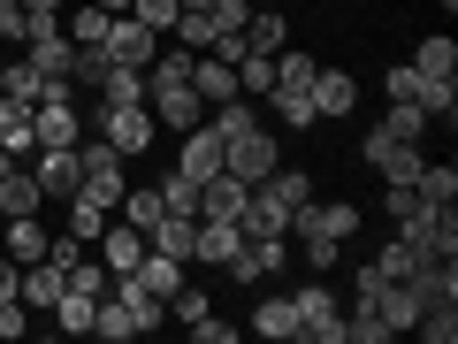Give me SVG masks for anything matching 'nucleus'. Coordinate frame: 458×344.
<instances>
[{"label": "nucleus", "instance_id": "f257e3e1", "mask_svg": "<svg viewBox=\"0 0 458 344\" xmlns=\"http://www.w3.org/2000/svg\"><path fill=\"white\" fill-rule=\"evenodd\" d=\"M313 54H298V47H283L276 54V84H267V108H276V123L283 131H313L321 115H313Z\"/></svg>", "mask_w": 458, "mask_h": 344}, {"label": "nucleus", "instance_id": "f03ea898", "mask_svg": "<svg viewBox=\"0 0 458 344\" xmlns=\"http://www.w3.org/2000/svg\"><path fill=\"white\" fill-rule=\"evenodd\" d=\"M291 306H298V337H306V344H344V298L328 291V276L298 283Z\"/></svg>", "mask_w": 458, "mask_h": 344}, {"label": "nucleus", "instance_id": "7ed1b4c3", "mask_svg": "<svg viewBox=\"0 0 458 344\" xmlns=\"http://www.w3.org/2000/svg\"><path fill=\"white\" fill-rule=\"evenodd\" d=\"M283 237H336V245H352L360 237V207L352 199H298Z\"/></svg>", "mask_w": 458, "mask_h": 344}, {"label": "nucleus", "instance_id": "20e7f679", "mask_svg": "<svg viewBox=\"0 0 458 344\" xmlns=\"http://www.w3.org/2000/svg\"><path fill=\"white\" fill-rule=\"evenodd\" d=\"M92 123H99V138H107V146L123 153V161H138V153L153 146V131H161V123H153V108H146V99H131V108H99Z\"/></svg>", "mask_w": 458, "mask_h": 344}, {"label": "nucleus", "instance_id": "39448f33", "mask_svg": "<svg viewBox=\"0 0 458 344\" xmlns=\"http://www.w3.org/2000/svg\"><path fill=\"white\" fill-rule=\"evenodd\" d=\"M146 108H153V123L161 131H191V123H207V99L191 92V84H146Z\"/></svg>", "mask_w": 458, "mask_h": 344}, {"label": "nucleus", "instance_id": "423d86ee", "mask_svg": "<svg viewBox=\"0 0 458 344\" xmlns=\"http://www.w3.org/2000/svg\"><path fill=\"white\" fill-rule=\"evenodd\" d=\"M99 47H107V62H123V69H146L153 54H161V31H146V23H138L131 8H123V16L107 23V39H99Z\"/></svg>", "mask_w": 458, "mask_h": 344}, {"label": "nucleus", "instance_id": "0eeeda50", "mask_svg": "<svg viewBox=\"0 0 458 344\" xmlns=\"http://www.w3.org/2000/svg\"><path fill=\"white\" fill-rule=\"evenodd\" d=\"M276 161H283V153H276V138H267V131H245V138H229V146H222V168L237 184H260Z\"/></svg>", "mask_w": 458, "mask_h": 344}, {"label": "nucleus", "instance_id": "6e6552de", "mask_svg": "<svg viewBox=\"0 0 458 344\" xmlns=\"http://www.w3.org/2000/svg\"><path fill=\"white\" fill-rule=\"evenodd\" d=\"M54 199L38 192V176H31V161H8L0 168V222H8V214H47Z\"/></svg>", "mask_w": 458, "mask_h": 344}, {"label": "nucleus", "instance_id": "1a4fd4ad", "mask_svg": "<svg viewBox=\"0 0 458 344\" xmlns=\"http://www.w3.org/2000/svg\"><path fill=\"white\" fill-rule=\"evenodd\" d=\"M222 146H229V138L214 131V123H191V131H183V153H176V168H183L191 184H207L214 168H222Z\"/></svg>", "mask_w": 458, "mask_h": 344}, {"label": "nucleus", "instance_id": "9d476101", "mask_svg": "<svg viewBox=\"0 0 458 344\" xmlns=\"http://www.w3.org/2000/svg\"><path fill=\"white\" fill-rule=\"evenodd\" d=\"M313 115H328V123L360 115V77H344V69H313Z\"/></svg>", "mask_w": 458, "mask_h": 344}, {"label": "nucleus", "instance_id": "9b49d317", "mask_svg": "<svg viewBox=\"0 0 458 344\" xmlns=\"http://www.w3.org/2000/svg\"><path fill=\"white\" fill-rule=\"evenodd\" d=\"M31 176H38L47 199H69V192H77V146H38L31 153Z\"/></svg>", "mask_w": 458, "mask_h": 344}, {"label": "nucleus", "instance_id": "f8f14e48", "mask_svg": "<svg viewBox=\"0 0 458 344\" xmlns=\"http://www.w3.org/2000/svg\"><path fill=\"white\" fill-rule=\"evenodd\" d=\"M0 153H8V161H31V153H38L31 108H23V99H8V92H0Z\"/></svg>", "mask_w": 458, "mask_h": 344}, {"label": "nucleus", "instance_id": "ddd939ff", "mask_svg": "<svg viewBox=\"0 0 458 344\" xmlns=\"http://www.w3.org/2000/svg\"><path fill=\"white\" fill-rule=\"evenodd\" d=\"M123 276H131L138 291H153V298H176L183 291V261H168V253H153V245H146V261L123 268Z\"/></svg>", "mask_w": 458, "mask_h": 344}, {"label": "nucleus", "instance_id": "4468645a", "mask_svg": "<svg viewBox=\"0 0 458 344\" xmlns=\"http://www.w3.org/2000/svg\"><path fill=\"white\" fill-rule=\"evenodd\" d=\"M237 229H245V237H283V229H291V207H276L267 192H245V207H237Z\"/></svg>", "mask_w": 458, "mask_h": 344}, {"label": "nucleus", "instance_id": "2eb2a0df", "mask_svg": "<svg viewBox=\"0 0 458 344\" xmlns=\"http://www.w3.org/2000/svg\"><path fill=\"white\" fill-rule=\"evenodd\" d=\"M69 291V276H62V261H23V306L31 314H47L54 298Z\"/></svg>", "mask_w": 458, "mask_h": 344}, {"label": "nucleus", "instance_id": "dca6fc26", "mask_svg": "<svg viewBox=\"0 0 458 344\" xmlns=\"http://www.w3.org/2000/svg\"><path fill=\"white\" fill-rule=\"evenodd\" d=\"M245 337L291 344V337H298V306H291V298H260V306H252V322H245Z\"/></svg>", "mask_w": 458, "mask_h": 344}, {"label": "nucleus", "instance_id": "f3484780", "mask_svg": "<svg viewBox=\"0 0 458 344\" xmlns=\"http://www.w3.org/2000/svg\"><path fill=\"white\" fill-rule=\"evenodd\" d=\"M367 168H382V184H412V176H420V161H428V153L420 146H375V138H367Z\"/></svg>", "mask_w": 458, "mask_h": 344}, {"label": "nucleus", "instance_id": "a211bd4d", "mask_svg": "<svg viewBox=\"0 0 458 344\" xmlns=\"http://www.w3.org/2000/svg\"><path fill=\"white\" fill-rule=\"evenodd\" d=\"M191 237H199V214H161V222L146 229V245L168 253V261H191Z\"/></svg>", "mask_w": 458, "mask_h": 344}, {"label": "nucleus", "instance_id": "6ab92c4d", "mask_svg": "<svg viewBox=\"0 0 458 344\" xmlns=\"http://www.w3.org/2000/svg\"><path fill=\"white\" fill-rule=\"evenodd\" d=\"M367 138H375V146H420V138H428V115H420V108H397V99H390V115H382Z\"/></svg>", "mask_w": 458, "mask_h": 344}, {"label": "nucleus", "instance_id": "aec40b11", "mask_svg": "<svg viewBox=\"0 0 458 344\" xmlns=\"http://www.w3.org/2000/svg\"><path fill=\"white\" fill-rule=\"evenodd\" d=\"M191 92L207 99V108H214V99H237V69H229L222 54H199V62H191Z\"/></svg>", "mask_w": 458, "mask_h": 344}, {"label": "nucleus", "instance_id": "412c9836", "mask_svg": "<svg viewBox=\"0 0 458 344\" xmlns=\"http://www.w3.org/2000/svg\"><path fill=\"white\" fill-rule=\"evenodd\" d=\"M207 123H214L222 138H245V131H260V99H252V92H237V99H214V108H207Z\"/></svg>", "mask_w": 458, "mask_h": 344}, {"label": "nucleus", "instance_id": "4be33fe9", "mask_svg": "<svg viewBox=\"0 0 458 344\" xmlns=\"http://www.w3.org/2000/svg\"><path fill=\"white\" fill-rule=\"evenodd\" d=\"M47 245H54V237H47V222H38V214H8V261H47Z\"/></svg>", "mask_w": 458, "mask_h": 344}, {"label": "nucleus", "instance_id": "5701e85b", "mask_svg": "<svg viewBox=\"0 0 458 344\" xmlns=\"http://www.w3.org/2000/svg\"><path fill=\"white\" fill-rule=\"evenodd\" d=\"M92 337H107V344H131V337H146V329H138V314L131 306H123V298H99V306H92Z\"/></svg>", "mask_w": 458, "mask_h": 344}, {"label": "nucleus", "instance_id": "b1692460", "mask_svg": "<svg viewBox=\"0 0 458 344\" xmlns=\"http://www.w3.org/2000/svg\"><path fill=\"white\" fill-rule=\"evenodd\" d=\"M412 69H420V77H436V84H451V77H458V47H451L443 31H428L420 47H412Z\"/></svg>", "mask_w": 458, "mask_h": 344}, {"label": "nucleus", "instance_id": "393cba45", "mask_svg": "<svg viewBox=\"0 0 458 344\" xmlns=\"http://www.w3.org/2000/svg\"><path fill=\"white\" fill-rule=\"evenodd\" d=\"M92 99H99V108H131V99H146V69H123V62H114L107 77L92 84Z\"/></svg>", "mask_w": 458, "mask_h": 344}, {"label": "nucleus", "instance_id": "a878e982", "mask_svg": "<svg viewBox=\"0 0 458 344\" xmlns=\"http://www.w3.org/2000/svg\"><path fill=\"white\" fill-rule=\"evenodd\" d=\"M62 276H69V291H84V298H107V291H114V268H107V261H92V245H84L77 261L62 268Z\"/></svg>", "mask_w": 458, "mask_h": 344}, {"label": "nucleus", "instance_id": "bb28decb", "mask_svg": "<svg viewBox=\"0 0 458 344\" xmlns=\"http://www.w3.org/2000/svg\"><path fill=\"white\" fill-rule=\"evenodd\" d=\"M245 47L252 54H283V47H291V23H283L276 8H252V16H245Z\"/></svg>", "mask_w": 458, "mask_h": 344}, {"label": "nucleus", "instance_id": "cd10ccee", "mask_svg": "<svg viewBox=\"0 0 458 344\" xmlns=\"http://www.w3.org/2000/svg\"><path fill=\"white\" fill-rule=\"evenodd\" d=\"M252 192H267L276 207H298V199H313V176H306V168H283V161H276L260 184H252Z\"/></svg>", "mask_w": 458, "mask_h": 344}, {"label": "nucleus", "instance_id": "c85d7f7f", "mask_svg": "<svg viewBox=\"0 0 458 344\" xmlns=\"http://www.w3.org/2000/svg\"><path fill=\"white\" fill-rule=\"evenodd\" d=\"M237 245H245V229H237V222H199V237H191V261H229Z\"/></svg>", "mask_w": 458, "mask_h": 344}, {"label": "nucleus", "instance_id": "c756f323", "mask_svg": "<svg viewBox=\"0 0 458 344\" xmlns=\"http://www.w3.org/2000/svg\"><path fill=\"white\" fill-rule=\"evenodd\" d=\"M107 8H99V0H84V8H62V31L77 39V47H99V39H107Z\"/></svg>", "mask_w": 458, "mask_h": 344}, {"label": "nucleus", "instance_id": "7c9ffc66", "mask_svg": "<svg viewBox=\"0 0 458 344\" xmlns=\"http://www.w3.org/2000/svg\"><path fill=\"white\" fill-rule=\"evenodd\" d=\"M412 192H420L428 207H451V199H458V168H451V161H420V176H412Z\"/></svg>", "mask_w": 458, "mask_h": 344}, {"label": "nucleus", "instance_id": "2f4dec72", "mask_svg": "<svg viewBox=\"0 0 458 344\" xmlns=\"http://www.w3.org/2000/svg\"><path fill=\"white\" fill-rule=\"evenodd\" d=\"M412 329H420L428 344H458V298H428V306H420V322H412Z\"/></svg>", "mask_w": 458, "mask_h": 344}, {"label": "nucleus", "instance_id": "473e14b6", "mask_svg": "<svg viewBox=\"0 0 458 344\" xmlns=\"http://www.w3.org/2000/svg\"><path fill=\"white\" fill-rule=\"evenodd\" d=\"M92 306H99V298H84V291H62L47 314L62 322V337H92Z\"/></svg>", "mask_w": 458, "mask_h": 344}, {"label": "nucleus", "instance_id": "72a5a7b5", "mask_svg": "<svg viewBox=\"0 0 458 344\" xmlns=\"http://www.w3.org/2000/svg\"><path fill=\"white\" fill-rule=\"evenodd\" d=\"M344 344H390V329H382V314L367 298H352V314H344Z\"/></svg>", "mask_w": 458, "mask_h": 344}, {"label": "nucleus", "instance_id": "f704fd0d", "mask_svg": "<svg viewBox=\"0 0 458 344\" xmlns=\"http://www.w3.org/2000/svg\"><path fill=\"white\" fill-rule=\"evenodd\" d=\"M62 207H69V237H84V245H92V237H99V229H107V207H92V199H84V192H69L62 199Z\"/></svg>", "mask_w": 458, "mask_h": 344}, {"label": "nucleus", "instance_id": "c9c22d12", "mask_svg": "<svg viewBox=\"0 0 458 344\" xmlns=\"http://www.w3.org/2000/svg\"><path fill=\"white\" fill-rule=\"evenodd\" d=\"M412 268H420V253H412V245H405V237H390V245H382V253H375V276H382V283H405V276H412Z\"/></svg>", "mask_w": 458, "mask_h": 344}, {"label": "nucleus", "instance_id": "e433bc0d", "mask_svg": "<svg viewBox=\"0 0 458 344\" xmlns=\"http://www.w3.org/2000/svg\"><path fill=\"white\" fill-rule=\"evenodd\" d=\"M153 192H161V207H168V214H199V184L183 176V168H168V176L153 184Z\"/></svg>", "mask_w": 458, "mask_h": 344}, {"label": "nucleus", "instance_id": "4c0bfd02", "mask_svg": "<svg viewBox=\"0 0 458 344\" xmlns=\"http://www.w3.org/2000/svg\"><path fill=\"white\" fill-rule=\"evenodd\" d=\"M23 39H31V8L23 0H0V54H23Z\"/></svg>", "mask_w": 458, "mask_h": 344}, {"label": "nucleus", "instance_id": "58836bf2", "mask_svg": "<svg viewBox=\"0 0 458 344\" xmlns=\"http://www.w3.org/2000/svg\"><path fill=\"white\" fill-rule=\"evenodd\" d=\"M267 84H276V54H245V62H237V92L267 99Z\"/></svg>", "mask_w": 458, "mask_h": 344}, {"label": "nucleus", "instance_id": "ea45409f", "mask_svg": "<svg viewBox=\"0 0 458 344\" xmlns=\"http://www.w3.org/2000/svg\"><path fill=\"white\" fill-rule=\"evenodd\" d=\"M291 245H298V261H306L313 276H328V268L344 261V245H336V237H291Z\"/></svg>", "mask_w": 458, "mask_h": 344}, {"label": "nucleus", "instance_id": "a19ab883", "mask_svg": "<svg viewBox=\"0 0 458 344\" xmlns=\"http://www.w3.org/2000/svg\"><path fill=\"white\" fill-rule=\"evenodd\" d=\"M131 16L146 23V31H161V39H168V31H176V16H183V8H176V0H131Z\"/></svg>", "mask_w": 458, "mask_h": 344}, {"label": "nucleus", "instance_id": "79ce46f5", "mask_svg": "<svg viewBox=\"0 0 458 344\" xmlns=\"http://www.w3.org/2000/svg\"><path fill=\"white\" fill-rule=\"evenodd\" d=\"M107 69H114V62H107V47H77V69H69V77H77V92H92Z\"/></svg>", "mask_w": 458, "mask_h": 344}, {"label": "nucleus", "instance_id": "37998d69", "mask_svg": "<svg viewBox=\"0 0 458 344\" xmlns=\"http://www.w3.org/2000/svg\"><path fill=\"white\" fill-rule=\"evenodd\" d=\"M382 207H390V222H405V214H420L428 199L412 192V184H382Z\"/></svg>", "mask_w": 458, "mask_h": 344}, {"label": "nucleus", "instance_id": "c03bdc74", "mask_svg": "<svg viewBox=\"0 0 458 344\" xmlns=\"http://www.w3.org/2000/svg\"><path fill=\"white\" fill-rule=\"evenodd\" d=\"M199 314H214V306H207V291H191V283H183V291L168 298V322H183V329H191Z\"/></svg>", "mask_w": 458, "mask_h": 344}, {"label": "nucleus", "instance_id": "a18cd8bd", "mask_svg": "<svg viewBox=\"0 0 458 344\" xmlns=\"http://www.w3.org/2000/svg\"><path fill=\"white\" fill-rule=\"evenodd\" d=\"M191 337H199V344H237V337H245V322H214V314H199Z\"/></svg>", "mask_w": 458, "mask_h": 344}, {"label": "nucleus", "instance_id": "49530a36", "mask_svg": "<svg viewBox=\"0 0 458 344\" xmlns=\"http://www.w3.org/2000/svg\"><path fill=\"white\" fill-rule=\"evenodd\" d=\"M16 298H23V268L0 261V306H16Z\"/></svg>", "mask_w": 458, "mask_h": 344}, {"label": "nucleus", "instance_id": "de8ad7c7", "mask_svg": "<svg viewBox=\"0 0 458 344\" xmlns=\"http://www.w3.org/2000/svg\"><path fill=\"white\" fill-rule=\"evenodd\" d=\"M23 8H31V16H62L69 0H23Z\"/></svg>", "mask_w": 458, "mask_h": 344}, {"label": "nucleus", "instance_id": "09e8293b", "mask_svg": "<svg viewBox=\"0 0 458 344\" xmlns=\"http://www.w3.org/2000/svg\"><path fill=\"white\" fill-rule=\"evenodd\" d=\"M176 8H183V16H199V8H214V0H176Z\"/></svg>", "mask_w": 458, "mask_h": 344}, {"label": "nucleus", "instance_id": "8fccbe9b", "mask_svg": "<svg viewBox=\"0 0 458 344\" xmlns=\"http://www.w3.org/2000/svg\"><path fill=\"white\" fill-rule=\"evenodd\" d=\"M99 8H107V16H123V8H131V0H99Z\"/></svg>", "mask_w": 458, "mask_h": 344}, {"label": "nucleus", "instance_id": "3c124183", "mask_svg": "<svg viewBox=\"0 0 458 344\" xmlns=\"http://www.w3.org/2000/svg\"><path fill=\"white\" fill-rule=\"evenodd\" d=\"M245 8H276V0H245Z\"/></svg>", "mask_w": 458, "mask_h": 344}, {"label": "nucleus", "instance_id": "603ef678", "mask_svg": "<svg viewBox=\"0 0 458 344\" xmlns=\"http://www.w3.org/2000/svg\"><path fill=\"white\" fill-rule=\"evenodd\" d=\"M0 62H8V54H0Z\"/></svg>", "mask_w": 458, "mask_h": 344}]
</instances>
